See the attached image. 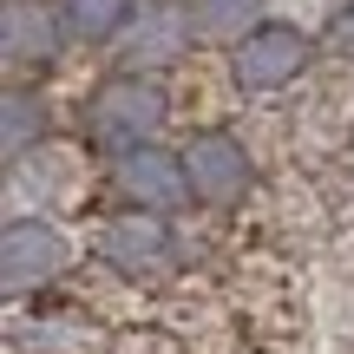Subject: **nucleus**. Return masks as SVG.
Here are the masks:
<instances>
[{
  "instance_id": "1",
  "label": "nucleus",
  "mask_w": 354,
  "mask_h": 354,
  "mask_svg": "<svg viewBox=\"0 0 354 354\" xmlns=\"http://www.w3.org/2000/svg\"><path fill=\"white\" fill-rule=\"evenodd\" d=\"M158 125H165V92L151 79H138V73L99 86V99L86 105V131L99 145H118V151H138Z\"/></svg>"
},
{
  "instance_id": "2",
  "label": "nucleus",
  "mask_w": 354,
  "mask_h": 354,
  "mask_svg": "<svg viewBox=\"0 0 354 354\" xmlns=\"http://www.w3.org/2000/svg\"><path fill=\"white\" fill-rule=\"evenodd\" d=\"M302 66H308V39L295 33V26H282V20L250 26V33L236 39V53H230V73H236L243 92H276V86H289Z\"/></svg>"
},
{
  "instance_id": "3",
  "label": "nucleus",
  "mask_w": 354,
  "mask_h": 354,
  "mask_svg": "<svg viewBox=\"0 0 354 354\" xmlns=\"http://www.w3.org/2000/svg\"><path fill=\"white\" fill-rule=\"evenodd\" d=\"M99 256L125 276H165V269H177L184 250H177V230L158 210H138V216H118V223L99 230Z\"/></svg>"
},
{
  "instance_id": "4",
  "label": "nucleus",
  "mask_w": 354,
  "mask_h": 354,
  "mask_svg": "<svg viewBox=\"0 0 354 354\" xmlns=\"http://www.w3.org/2000/svg\"><path fill=\"white\" fill-rule=\"evenodd\" d=\"M184 177H190V197L203 203H236L250 190V158L230 131H197L184 145Z\"/></svg>"
},
{
  "instance_id": "5",
  "label": "nucleus",
  "mask_w": 354,
  "mask_h": 354,
  "mask_svg": "<svg viewBox=\"0 0 354 354\" xmlns=\"http://www.w3.org/2000/svg\"><path fill=\"white\" fill-rule=\"evenodd\" d=\"M0 263H7V289L26 295L39 282H53L66 269V236L39 216H13L7 223V243H0Z\"/></svg>"
},
{
  "instance_id": "6",
  "label": "nucleus",
  "mask_w": 354,
  "mask_h": 354,
  "mask_svg": "<svg viewBox=\"0 0 354 354\" xmlns=\"http://www.w3.org/2000/svg\"><path fill=\"white\" fill-rule=\"evenodd\" d=\"M118 190H125L138 210H171L177 197H190L184 158L158 151V145H138V151H125V158H118Z\"/></svg>"
},
{
  "instance_id": "7",
  "label": "nucleus",
  "mask_w": 354,
  "mask_h": 354,
  "mask_svg": "<svg viewBox=\"0 0 354 354\" xmlns=\"http://www.w3.org/2000/svg\"><path fill=\"white\" fill-rule=\"evenodd\" d=\"M53 46H59V33H53L46 13L33 0H7V59L26 66V59H46Z\"/></svg>"
},
{
  "instance_id": "8",
  "label": "nucleus",
  "mask_w": 354,
  "mask_h": 354,
  "mask_svg": "<svg viewBox=\"0 0 354 354\" xmlns=\"http://www.w3.org/2000/svg\"><path fill=\"white\" fill-rule=\"evenodd\" d=\"M59 7H66V33L79 39H105L131 20V0H59Z\"/></svg>"
},
{
  "instance_id": "9",
  "label": "nucleus",
  "mask_w": 354,
  "mask_h": 354,
  "mask_svg": "<svg viewBox=\"0 0 354 354\" xmlns=\"http://www.w3.org/2000/svg\"><path fill=\"white\" fill-rule=\"evenodd\" d=\"M131 53H138V66H158V59H171L184 39H177V13H138V26H131Z\"/></svg>"
},
{
  "instance_id": "10",
  "label": "nucleus",
  "mask_w": 354,
  "mask_h": 354,
  "mask_svg": "<svg viewBox=\"0 0 354 354\" xmlns=\"http://www.w3.org/2000/svg\"><path fill=\"white\" fill-rule=\"evenodd\" d=\"M250 13H256V0H190V20L203 33H243Z\"/></svg>"
},
{
  "instance_id": "11",
  "label": "nucleus",
  "mask_w": 354,
  "mask_h": 354,
  "mask_svg": "<svg viewBox=\"0 0 354 354\" xmlns=\"http://www.w3.org/2000/svg\"><path fill=\"white\" fill-rule=\"evenodd\" d=\"M26 112H39V105H26V92L13 86V92H7V158L26 151Z\"/></svg>"
},
{
  "instance_id": "12",
  "label": "nucleus",
  "mask_w": 354,
  "mask_h": 354,
  "mask_svg": "<svg viewBox=\"0 0 354 354\" xmlns=\"http://www.w3.org/2000/svg\"><path fill=\"white\" fill-rule=\"evenodd\" d=\"M112 354H190V348L171 342V335H118Z\"/></svg>"
},
{
  "instance_id": "13",
  "label": "nucleus",
  "mask_w": 354,
  "mask_h": 354,
  "mask_svg": "<svg viewBox=\"0 0 354 354\" xmlns=\"http://www.w3.org/2000/svg\"><path fill=\"white\" fill-rule=\"evenodd\" d=\"M335 46H342V53H354V7L342 13V20H335Z\"/></svg>"
}]
</instances>
